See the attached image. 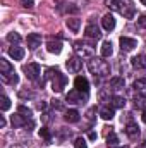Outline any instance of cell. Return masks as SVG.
<instances>
[{
    "label": "cell",
    "instance_id": "6da1fadb",
    "mask_svg": "<svg viewBox=\"0 0 146 148\" xmlns=\"http://www.w3.org/2000/svg\"><path fill=\"white\" fill-rule=\"evenodd\" d=\"M88 69H89L91 74H95V77H96V76H107V74L110 73L108 64H107L105 60H102V59H89Z\"/></svg>",
    "mask_w": 146,
    "mask_h": 148
},
{
    "label": "cell",
    "instance_id": "7a4b0ae2",
    "mask_svg": "<svg viewBox=\"0 0 146 148\" xmlns=\"http://www.w3.org/2000/svg\"><path fill=\"white\" fill-rule=\"evenodd\" d=\"M74 52H76V55L79 59H93V55H95V48L86 45V43H83V41H76L74 43Z\"/></svg>",
    "mask_w": 146,
    "mask_h": 148
},
{
    "label": "cell",
    "instance_id": "3957f363",
    "mask_svg": "<svg viewBox=\"0 0 146 148\" xmlns=\"http://www.w3.org/2000/svg\"><path fill=\"white\" fill-rule=\"evenodd\" d=\"M65 84H67V77L60 73V71H55L53 77H52V90L55 93H60V91H64Z\"/></svg>",
    "mask_w": 146,
    "mask_h": 148
},
{
    "label": "cell",
    "instance_id": "277c9868",
    "mask_svg": "<svg viewBox=\"0 0 146 148\" xmlns=\"http://www.w3.org/2000/svg\"><path fill=\"white\" fill-rule=\"evenodd\" d=\"M23 71L26 74V77L28 79H31V81H36L38 77H40V74H41V69H40V66L38 64H28V66H24L23 67Z\"/></svg>",
    "mask_w": 146,
    "mask_h": 148
},
{
    "label": "cell",
    "instance_id": "5b68a950",
    "mask_svg": "<svg viewBox=\"0 0 146 148\" xmlns=\"http://www.w3.org/2000/svg\"><path fill=\"white\" fill-rule=\"evenodd\" d=\"M84 98H86V93L83 95V91H79V90H76V88L67 93V102H71V103H83Z\"/></svg>",
    "mask_w": 146,
    "mask_h": 148
},
{
    "label": "cell",
    "instance_id": "8992f818",
    "mask_svg": "<svg viewBox=\"0 0 146 148\" xmlns=\"http://www.w3.org/2000/svg\"><path fill=\"white\" fill-rule=\"evenodd\" d=\"M136 47H138V41L134 38H127V36L120 38V48H122V52H131Z\"/></svg>",
    "mask_w": 146,
    "mask_h": 148
},
{
    "label": "cell",
    "instance_id": "52a82bcc",
    "mask_svg": "<svg viewBox=\"0 0 146 148\" xmlns=\"http://www.w3.org/2000/svg\"><path fill=\"white\" fill-rule=\"evenodd\" d=\"M74 86H76V90H79L83 93H88L89 91V81L86 77H83V76H77L74 79Z\"/></svg>",
    "mask_w": 146,
    "mask_h": 148
},
{
    "label": "cell",
    "instance_id": "ba28073f",
    "mask_svg": "<svg viewBox=\"0 0 146 148\" xmlns=\"http://www.w3.org/2000/svg\"><path fill=\"white\" fill-rule=\"evenodd\" d=\"M81 67H83V60H81L79 57H71V59L67 60V69H69L71 73H79Z\"/></svg>",
    "mask_w": 146,
    "mask_h": 148
},
{
    "label": "cell",
    "instance_id": "9c48e42d",
    "mask_svg": "<svg viewBox=\"0 0 146 148\" xmlns=\"http://www.w3.org/2000/svg\"><path fill=\"white\" fill-rule=\"evenodd\" d=\"M84 35H86L88 38H95V40H98V38L102 36L100 28H98L96 24H88V26L84 28Z\"/></svg>",
    "mask_w": 146,
    "mask_h": 148
},
{
    "label": "cell",
    "instance_id": "30bf717a",
    "mask_svg": "<svg viewBox=\"0 0 146 148\" xmlns=\"http://www.w3.org/2000/svg\"><path fill=\"white\" fill-rule=\"evenodd\" d=\"M102 26H103L105 31H112V29L115 28V17H113L112 14H105V16L102 17Z\"/></svg>",
    "mask_w": 146,
    "mask_h": 148
},
{
    "label": "cell",
    "instance_id": "8fae6325",
    "mask_svg": "<svg viewBox=\"0 0 146 148\" xmlns=\"http://www.w3.org/2000/svg\"><path fill=\"white\" fill-rule=\"evenodd\" d=\"M28 47L31 48V50H36L38 47L41 45V35H38V33H31V35H28Z\"/></svg>",
    "mask_w": 146,
    "mask_h": 148
},
{
    "label": "cell",
    "instance_id": "7c38bea8",
    "mask_svg": "<svg viewBox=\"0 0 146 148\" xmlns=\"http://www.w3.org/2000/svg\"><path fill=\"white\" fill-rule=\"evenodd\" d=\"M46 50L50 53H60L62 52V41L60 40H50L46 43Z\"/></svg>",
    "mask_w": 146,
    "mask_h": 148
},
{
    "label": "cell",
    "instance_id": "4fadbf2b",
    "mask_svg": "<svg viewBox=\"0 0 146 148\" xmlns=\"http://www.w3.org/2000/svg\"><path fill=\"white\" fill-rule=\"evenodd\" d=\"M9 55H10L14 60H23L24 50H23L21 47H10V48H9Z\"/></svg>",
    "mask_w": 146,
    "mask_h": 148
},
{
    "label": "cell",
    "instance_id": "5bb4252c",
    "mask_svg": "<svg viewBox=\"0 0 146 148\" xmlns=\"http://www.w3.org/2000/svg\"><path fill=\"white\" fill-rule=\"evenodd\" d=\"M14 73V67L10 66V62L7 59H0V74L2 76H7V74Z\"/></svg>",
    "mask_w": 146,
    "mask_h": 148
},
{
    "label": "cell",
    "instance_id": "9a60e30c",
    "mask_svg": "<svg viewBox=\"0 0 146 148\" xmlns=\"http://www.w3.org/2000/svg\"><path fill=\"white\" fill-rule=\"evenodd\" d=\"M132 67L136 69H146V55H136L132 57Z\"/></svg>",
    "mask_w": 146,
    "mask_h": 148
},
{
    "label": "cell",
    "instance_id": "2e32d148",
    "mask_svg": "<svg viewBox=\"0 0 146 148\" xmlns=\"http://www.w3.org/2000/svg\"><path fill=\"white\" fill-rule=\"evenodd\" d=\"M126 134H127L129 138H136V136L139 134V127H138V124H136V122H129V124L126 126Z\"/></svg>",
    "mask_w": 146,
    "mask_h": 148
},
{
    "label": "cell",
    "instance_id": "e0dca14e",
    "mask_svg": "<svg viewBox=\"0 0 146 148\" xmlns=\"http://www.w3.org/2000/svg\"><path fill=\"white\" fill-rule=\"evenodd\" d=\"M12 126H16V127L26 126V127H28V119H24V117L17 112V114H14V115H12Z\"/></svg>",
    "mask_w": 146,
    "mask_h": 148
},
{
    "label": "cell",
    "instance_id": "ac0fdd59",
    "mask_svg": "<svg viewBox=\"0 0 146 148\" xmlns=\"http://www.w3.org/2000/svg\"><path fill=\"white\" fill-rule=\"evenodd\" d=\"M100 52H102V57H110V55L113 53L112 41H103V43H102V48H100Z\"/></svg>",
    "mask_w": 146,
    "mask_h": 148
},
{
    "label": "cell",
    "instance_id": "d6986e66",
    "mask_svg": "<svg viewBox=\"0 0 146 148\" xmlns=\"http://www.w3.org/2000/svg\"><path fill=\"white\" fill-rule=\"evenodd\" d=\"M100 117L105 119V121H110V119L113 117V107H108V105L102 107V109H100Z\"/></svg>",
    "mask_w": 146,
    "mask_h": 148
},
{
    "label": "cell",
    "instance_id": "ffe728a7",
    "mask_svg": "<svg viewBox=\"0 0 146 148\" xmlns=\"http://www.w3.org/2000/svg\"><path fill=\"white\" fill-rule=\"evenodd\" d=\"M67 28L71 29V31H79V28H81V21L77 19V17H69L67 19Z\"/></svg>",
    "mask_w": 146,
    "mask_h": 148
},
{
    "label": "cell",
    "instance_id": "44dd1931",
    "mask_svg": "<svg viewBox=\"0 0 146 148\" xmlns=\"http://www.w3.org/2000/svg\"><path fill=\"white\" fill-rule=\"evenodd\" d=\"M65 121L67 122H77L79 121V112L76 109H71V110L65 112Z\"/></svg>",
    "mask_w": 146,
    "mask_h": 148
},
{
    "label": "cell",
    "instance_id": "7402d4cb",
    "mask_svg": "<svg viewBox=\"0 0 146 148\" xmlns=\"http://www.w3.org/2000/svg\"><path fill=\"white\" fill-rule=\"evenodd\" d=\"M110 102H112V107H113V109H122V107L126 105V100H124L122 97H117V95L112 97Z\"/></svg>",
    "mask_w": 146,
    "mask_h": 148
},
{
    "label": "cell",
    "instance_id": "603a6c76",
    "mask_svg": "<svg viewBox=\"0 0 146 148\" xmlns=\"http://www.w3.org/2000/svg\"><path fill=\"white\" fill-rule=\"evenodd\" d=\"M110 86L113 90H122L124 88V79L122 77H110Z\"/></svg>",
    "mask_w": 146,
    "mask_h": 148
},
{
    "label": "cell",
    "instance_id": "cb8c5ba5",
    "mask_svg": "<svg viewBox=\"0 0 146 148\" xmlns=\"http://www.w3.org/2000/svg\"><path fill=\"white\" fill-rule=\"evenodd\" d=\"M2 79L5 81V83H9V84H17L19 83V76L16 73H10L7 74V76H2Z\"/></svg>",
    "mask_w": 146,
    "mask_h": 148
},
{
    "label": "cell",
    "instance_id": "d4e9b609",
    "mask_svg": "<svg viewBox=\"0 0 146 148\" xmlns=\"http://www.w3.org/2000/svg\"><path fill=\"white\" fill-rule=\"evenodd\" d=\"M0 109H2V112H5V110H9V109H10V100H9L5 95H2V97H0Z\"/></svg>",
    "mask_w": 146,
    "mask_h": 148
},
{
    "label": "cell",
    "instance_id": "484cf974",
    "mask_svg": "<svg viewBox=\"0 0 146 148\" xmlns=\"http://www.w3.org/2000/svg\"><path fill=\"white\" fill-rule=\"evenodd\" d=\"M134 88H136L138 91H146V77L136 79V81H134Z\"/></svg>",
    "mask_w": 146,
    "mask_h": 148
},
{
    "label": "cell",
    "instance_id": "4316f807",
    "mask_svg": "<svg viewBox=\"0 0 146 148\" xmlns=\"http://www.w3.org/2000/svg\"><path fill=\"white\" fill-rule=\"evenodd\" d=\"M134 103H136V107H139V109H146V97L145 95H138V97L134 98Z\"/></svg>",
    "mask_w": 146,
    "mask_h": 148
},
{
    "label": "cell",
    "instance_id": "83f0119b",
    "mask_svg": "<svg viewBox=\"0 0 146 148\" xmlns=\"http://www.w3.org/2000/svg\"><path fill=\"white\" fill-rule=\"evenodd\" d=\"M107 143H108V147H117L119 145V138H117L115 133H110L107 136Z\"/></svg>",
    "mask_w": 146,
    "mask_h": 148
},
{
    "label": "cell",
    "instance_id": "f1b7e54d",
    "mask_svg": "<svg viewBox=\"0 0 146 148\" xmlns=\"http://www.w3.org/2000/svg\"><path fill=\"white\" fill-rule=\"evenodd\" d=\"M7 40H9L10 43H19V41H21V35H19V33H16V31H12V33H9V35H7Z\"/></svg>",
    "mask_w": 146,
    "mask_h": 148
},
{
    "label": "cell",
    "instance_id": "f546056e",
    "mask_svg": "<svg viewBox=\"0 0 146 148\" xmlns=\"http://www.w3.org/2000/svg\"><path fill=\"white\" fill-rule=\"evenodd\" d=\"M17 112H19L24 119H31V110H29V109H26L24 105H21V107L17 109Z\"/></svg>",
    "mask_w": 146,
    "mask_h": 148
},
{
    "label": "cell",
    "instance_id": "4dcf8cb0",
    "mask_svg": "<svg viewBox=\"0 0 146 148\" xmlns=\"http://www.w3.org/2000/svg\"><path fill=\"white\" fill-rule=\"evenodd\" d=\"M74 148H88L86 140H84V138H77V140L74 141Z\"/></svg>",
    "mask_w": 146,
    "mask_h": 148
},
{
    "label": "cell",
    "instance_id": "1f68e13d",
    "mask_svg": "<svg viewBox=\"0 0 146 148\" xmlns=\"http://www.w3.org/2000/svg\"><path fill=\"white\" fill-rule=\"evenodd\" d=\"M40 136H41V138H45V140H50V136H52V134H50L48 127H41V129H40Z\"/></svg>",
    "mask_w": 146,
    "mask_h": 148
},
{
    "label": "cell",
    "instance_id": "d6a6232c",
    "mask_svg": "<svg viewBox=\"0 0 146 148\" xmlns=\"http://www.w3.org/2000/svg\"><path fill=\"white\" fill-rule=\"evenodd\" d=\"M21 5L26 9H31V7H35V0H21Z\"/></svg>",
    "mask_w": 146,
    "mask_h": 148
},
{
    "label": "cell",
    "instance_id": "836d02e7",
    "mask_svg": "<svg viewBox=\"0 0 146 148\" xmlns=\"http://www.w3.org/2000/svg\"><path fill=\"white\" fill-rule=\"evenodd\" d=\"M53 109H59V110H62L64 109V105H62V102H59V100H53Z\"/></svg>",
    "mask_w": 146,
    "mask_h": 148
},
{
    "label": "cell",
    "instance_id": "e575fe53",
    "mask_svg": "<svg viewBox=\"0 0 146 148\" xmlns=\"http://www.w3.org/2000/svg\"><path fill=\"white\" fill-rule=\"evenodd\" d=\"M138 24H139L141 28H146V16H141V17L138 19Z\"/></svg>",
    "mask_w": 146,
    "mask_h": 148
},
{
    "label": "cell",
    "instance_id": "d590c367",
    "mask_svg": "<svg viewBox=\"0 0 146 148\" xmlns=\"http://www.w3.org/2000/svg\"><path fill=\"white\" fill-rule=\"evenodd\" d=\"M0 127H5V117L0 115Z\"/></svg>",
    "mask_w": 146,
    "mask_h": 148
},
{
    "label": "cell",
    "instance_id": "8d00e7d4",
    "mask_svg": "<svg viewBox=\"0 0 146 148\" xmlns=\"http://www.w3.org/2000/svg\"><path fill=\"white\" fill-rule=\"evenodd\" d=\"M141 119H143V122L146 124V109L143 110V115H141Z\"/></svg>",
    "mask_w": 146,
    "mask_h": 148
},
{
    "label": "cell",
    "instance_id": "74e56055",
    "mask_svg": "<svg viewBox=\"0 0 146 148\" xmlns=\"http://www.w3.org/2000/svg\"><path fill=\"white\" fill-rule=\"evenodd\" d=\"M96 138V133H89V140H95Z\"/></svg>",
    "mask_w": 146,
    "mask_h": 148
},
{
    "label": "cell",
    "instance_id": "f35d334b",
    "mask_svg": "<svg viewBox=\"0 0 146 148\" xmlns=\"http://www.w3.org/2000/svg\"><path fill=\"white\" fill-rule=\"evenodd\" d=\"M141 3H143V5H146V0H141Z\"/></svg>",
    "mask_w": 146,
    "mask_h": 148
}]
</instances>
